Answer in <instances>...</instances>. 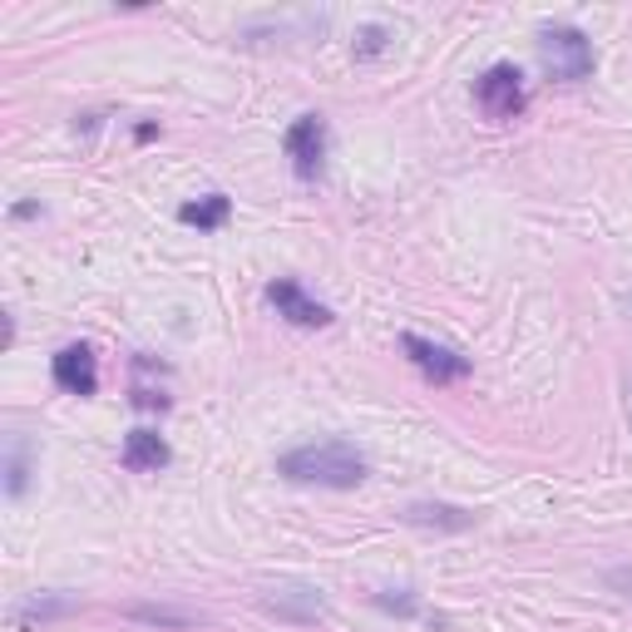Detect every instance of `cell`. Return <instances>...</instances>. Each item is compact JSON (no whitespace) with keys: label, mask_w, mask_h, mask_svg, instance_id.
Listing matches in <instances>:
<instances>
[{"label":"cell","mask_w":632,"mask_h":632,"mask_svg":"<svg viewBox=\"0 0 632 632\" xmlns=\"http://www.w3.org/2000/svg\"><path fill=\"white\" fill-rule=\"evenodd\" d=\"M405 524H415V529L460 534V529H474V524H480V514L455 509V504H410V509H405Z\"/></svg>","instance_id":"10"},{"label":"cell","mask_w":632,"mask_h":632,"mask_svg":"<svg viewBox=\"0 0 632 632\" xmlns=\"http://www.w3.org/2000/svg\"><path fill=\"white\" fill-rule=\"evenodd\" d=\"M129 618H139V623H158V628H188V613H173V608H149V603H134Z\"/></svg>","instance_id":"15"},{"label":"cell","mask_w":632,"mask_h":632,"mask_svg":"<svg viewBox=\"0 0 632 632\" xmlns=\"http://www.w3.org/2000/svg\"><path fill=\"white\" fill-rule=\"evenodd\" d=\"M282 144H287L292 173H297L302 183H316L322 168H326V119H322V114H297Z\"/></svg>","instance_id":"4"},{"label":"cell","mask_w":632,"mask_h":632,"mask_svg":"<svg viewBox=\"0 0 632 632\" xmlns=\"http://www.w3.org/2000/svg\"><path fill=\"white\" fill-rule=\"evenodd\" d=\"M119 460H124V470H134V474H158L168 465V440L158 435V430H129Z\"/></svg>","instance_id":"9"},{"label":"cell","mask_w":632,"mask_h":632,"mask_svg":"<svg viewBox=\"0 0 632 632\" xmlns=\"http://www.w3.org/2000/svg\"><path fill=\"white\" fill-rule=\"evenodd\" d=\"M262 608H267L272 618H282V623H297V628L322 623V618H326L322 593H316V588H307V583H282V588H267V593H262Z\"/></svg>","instance_id":"7"},{"label":"cell","mask_w":632,"mask_h":632,"mask_svg":"<svg viewBox=\"0 0 632 632\" xmlns=\"http://www.w3.org/2000/svg\"><path fill=\"white\" fill-rule=\"evenodd\" d=\"M539 60L544 75L558 84H583L593 75V40L573 25H544L539 30Z\"/></svg>","instance_id":"2"},{"label":"cell","mask_w":632,"mask_h":632,"mask_svg":"<svg viewBox=\"0 0 632 632\" xmlns=\"http://www.w3.org/2000/svg\"><path fill=\"white\" fill-rule=\"evenodd\" d=\"M228 213H233V198H228V193H203L198 203H183V208H178V223H183V228H198V233H213V228L228 223Z\"/></svg>","instance_id":"11"},{"label":"cell","mask_w":632,"mask_h":632,"mask_svg":"<svg viewBox=\"0 0 632 632\" xmlns=\"http://www.w3.org/2000/svg\"><path fill=\"white\" fill-rule=\"evenodd\" d=\"M50 376H55V386L65 396H94L99 391V366H94V351L84 341H70L55 351V361H50Z\"/></svg>","instance_id":"6"},{"label":"cell","mask_w":632,"mask_h":632,"mask_svg":"<svg viewBox=\"0 0 632 632\" xmlns=\"http://www.w3.org/2000/svg\"><path fill=\"white\" fill-rule=\"evenodd\" d=\"M608 588H613V593H623V598H632V568H613V573H608Z\"/></svg>","instance_id":"17"},{"label":"cell","mask_w":632,"mask_h":632,"mask_svg":"<svg viewBox=\"0 0 632 632\" xmlns=\"http://www.w3.org/2000/svg\"><path fill=\"white\" fill-rule=\"evenodd\" d=\"M65 613H75V598H30L25 608H20V623H45V618H65Z\"/></svg>","instance_id":"14"},{"label":"cell","mask_w":632,"mask_h":632,"mask_svg":"<svg viewBox=\"0 0 632 632\" xmlns=\"http://www.w3.org/2000/svg\"><path fill=\"white\" fill-rule=\"evenodd\" d=\"M474 99H480V109L489 114L494 124H509L524 114V104H529V94H524V75L514 65H489L474 84Z\"/></svg>","instance_id":"3"},{"label":"cell","mask_w":632,"mask_h":632,"mask_svg":"<svg viewBox=\"0 0 632 632\" xmlns=\"http://www.w3.org/2000/svg\"><path fill=\"white\" fill-rule=\"evenodd\" d=\"M623 391H628V415H632V371H628V381H623Z\"/></svg>","instance_id":"18"},{"label":"cell","mask_w":632,"mask_h":632,"mask_svg":"<svg viewBox=\"0 0 632 632\" xmlns=\"http://www.w3.org/2000/svg\"><path fill=\"white\" fill-rule=\"evenodd\" d=\"M376 608H386V613H396V618H415L420 613V603L410 593H376Z\"/></svg>","instance_id":"16"},{"label":"cell","mask_w":632,"mask_h":632,"mask_svg":"<svg viewBox=\"0 0 632 632\" xmlns=\"http://www.w3.org/2000/svg\"><path fill=\"white\" fill-rule=\"evenodd\" d=\"M267 302L277 307V316H287L292 326H331V307H322L316 297H307L302 292V282H292V277H277V282H267Z\"/></svg>","instance_id":"8"},{"label":"cell","mask_w":632,"mask_h":632,"mask_svg":"<svg viewBox=\"0 0 632 632\" xmlns=\"http://www.w3.org/2000/svg\"><path fill=\"white\" fill-rule=\"evenodd\" d=\"M400 351H405L410 366H415L425 381H435V386L465 381V376H470V361H465V356L450 351V346H440V341H425V336H415V331L400 336Z\"/></svg>","instance_id":"5"},{"label":"cell","mask_w":632,"mask_h":632,"mask_svg":"<svg viewBox=\"0 0 632 632\" xmlns=\"http://www.w3.org/2000/svg\"><path fill=\"white\" fill-rule=\"evenodd\" d=\"M30 484V445L25 435H10L6 440V499H20Z\"/></svg>","instance_id":"12"},{"label":"cell","mask_w":632,"mask_h":632,"mask_svg":"<svg viewBox=\"0 0 632 632\" xmlns=\"http://www.w3.org/2000/svg\"><path fill=\"white\" fill-rule=\"evenodd\" d=\"M391 45H396L391 25H361V30H356V40H351V55L366 65V60H381Z\"/></svg>","instance_id":"13"},{"label":"cell","mask_w":632,"mask_h":632,"mask_svg":"<svg viewBox=\"0 0 632 632\" xmlns=\"http://www.w3.org/2000/svg\"><path fill=\"white\" fill-rule=\"evenodd\" d=\"M277 474L292 484H316V489H356L366 480V455L346 440H322V445H297L277 460Z\"/></svg>","instance_id":"1"}]
</instances>
